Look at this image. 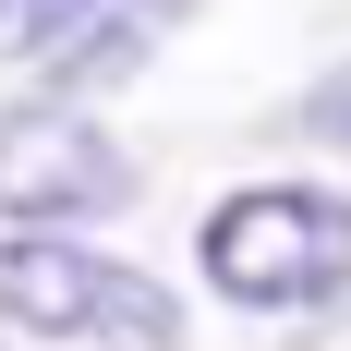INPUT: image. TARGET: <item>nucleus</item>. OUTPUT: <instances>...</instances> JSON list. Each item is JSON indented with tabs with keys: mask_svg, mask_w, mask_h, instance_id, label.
I'll return each instance as SVG.
<instances>
[{
	"mask_svg": "<svg viewBox=\"0 0 351 351\" xmlns=\"http://www.w3.org/2000/svg\"><path fill=\"white\" fill-rule=\"evenodd\" d=\"M206 279L218 303H254V315H303V303H339L351 291V194L327 182H254L206 218Z\"/></svg>",
	"mask_w": 351,
	"mask_h": 351,
	"instance_id": "1",
	"label": "nucleus"
},
{
	"mask_svg": "<svg viewBox=\"0 0 351 351\" xmlns=\"http://www.w3.org/2000/svg\"><path fill=\"white\" fill-rule=\"evenodd\" d=\"M0 327L25 339H85V351H182V303L145 267L61 243V230H0Z\"/></svg>",
	"mask_w": 351,
	"mask_h": 351,
	"instance_id": "2",
	"label": "nucleus"
},
{
	"mask_svg": "<svg viewBox=\"0 0 351 351\" xmlns=\"http://www.w3.org/2000/svg\"><path fill=\"white\" fill-rule=\"evenodd\" d=\"M134 194V158L85 121V109L36 97L0 109V230H61V218H109Z\"/></svg>",
	"mask_w": 351,
	"mask_h": 351,
	"instance_id": "3",
	"label": "nucleus"
},
{
	"mask_svg": "<svg viewBox=\"0 0 351 351\" xmlns=\"http://www.w3.org/2000/svg\"><path fill=\"white\" fill-rule=\"evenodd\" d=\"M182 12H194V0H109V12H97L85 36H73V49H61L49 73H61V85H121V73H145V49H158V36L182 25Z\"/></svg>",
	"mask_w": 351,
	"mask_h": 351,
	"instance_id": "4",
	"label": "nucleus"
},
{
	"mask_svg": "<svg viewBox=\"0 0 351 351\" xmlns=\"http://www.w3.org/2000/svg\"><path fill=\"white\" fill-rule=\"evenodd\" d=\"M97 12H109V0H0V61H36V73H49Z\"/></svg>",
	"mask_w": 351,
	"mask_h": 351,
	"instance_id": "5",
	"label": "nucleus"
},
{
	"mask_svg": "<svg viewBox=\"0 0 351 351\" xmlns=\"http://www.w3.org/2000/svg\"><path fill=\"white\" fill-rule=\"evenodd\" d=\"M303 121H315V134H327V145H351V73H327L315 97H303Z\"/></svg>",
	"mask_w": 351,
	"mask_h": 351,
	"instance_id": "6",
	"label": "nucleus"
}]
</instances>
